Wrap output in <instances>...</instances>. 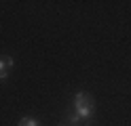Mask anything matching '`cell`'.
Masks as SVG:
<instances>
[{"label": "cell", "instance_id": "1", "mask_svg": "<svg viewBox=\"0 0 131 126\" xmlns=\"http://www.w3.org/2000/svg\"><path fill=\"white\" fill-rule=\"evenodd\" d=\"M74 114L80 118V120H91V118L95 116V101L93 97L89 95V92L80 90L74 95Z\"/></svg>", "mask_w": 131, "mask_h": 126}, {"label": "cell", "instance_id": "2", "mask_svg": "<svg viewBox=\"0 0 131 126\" xmlns=\"http://www.w3.org/2000/svg\"><path fill=\"white\" fill-rule=\"evenodd\" d=\"M80 122H83V120H80L76 114H66L63 116V124L66 126H80Z\"/></svg>", "mask_w": 131, "mask_h": 126}, {"label": "cell", "instance_id": "3", "mask_svg": "<svg viewBox=\"0 0 131 126\" xmlns=\"http://www.w3.org/2000/svg\"><path fill=\"white\" fill-rule=\"evenodd\" d=\"M17 126H40V122L36 118H32V116H26V118H21L17 122Z\"/></svg>", "mask_w": 131, "mask_h": 126}, {"label": "cell", "instance_id": "4", "mask_svg": "<svg viewBox=\"0 0 131 126\" xmlns=\"http://www.w3.org/2000/svg\"><path fill=\"white\" fill-rule=\"evenodd\" d=\"M6 76H9V67L4 63V57H0V80H6Z\"/></svg>", "mask_w": 131, "mask_h": 126}, {"label": "cell", "instance_id": "5", "mask_svg": "<svg viewBox=\"0 0 131 126\" xmlns=\"http://www.w3.org/2000/svg\"><path fill=\"white\" fill-rule=\"evenodd\" d=\"M59 126H66V124H59Z\"/></svg>", "mask_w": 131, "mask_h": 126}, {"label": "cell", "instance_id": "6", "mask_svg": "<svg viewBox=\"0 0 131 126\" xmlns=\"http://www.w3.org/2000/svg\"><path fill=\"white\" fill-rule=\"evenodd\" d=\"M85 126H87V124H85Z\"/></svg>", "mask_w": 131, "mask_h": 126}]
</instances>
